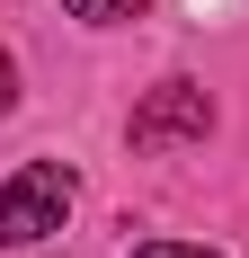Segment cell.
<instances>
[{
    "mask_svg": "<svg viewBox=\"0 0 249 258\" xmlns=\"http://www.w3.org/2000/svg\"><path fill=\"white\" fill-rule=\"evenodd\" d=\"M18 107V72H9V53H0V116Z\"/></svg>",
    "mask_w": 249,
    "mask_h": 258,
    "instance_id": "5",
    "label": "cell"
},
{
    "mask_svg": "<svg viewBox=\"0 0 249 258\" xmlns=\"http://www.w3.org/2000/svg\"><path fill=\"white\" fill-rule=\"evenodd\" d=\"M72 18H89V27H125V18H143V0H63Z\"/></svg>",
    "mask_w": 249,
    "mask_h": 258,
    "instance_id": "3",
    "label": "cell"
},
{
    "mask_svg": "<svg viewBox=\"0 0 249 258\" xmlns=\"http://www.w3.org/2000/svg\"><path fill=\"white\" fill-rule=\"evenodd\" d=\"M205 125H214V98H205L196 80H160L143 107H134V152H160V143H205Z\"/></svg>",
    "mask_w": 249,
    "mask_h": 258,
    "instance_id": "2",
    "label": "cell"
},
{
    "mask_svg": "<svg viewBox=\"0 0 249 258\" xmlns=\"http://www.w3.org/2000/svg\"><path fill=\"white\" fill-rule=\"evenodd\" d=\"M63 214H72V169H63V160H27L18 178L0 187V249H36V240H53Z\"/></svg>",
    "mask_w": 249,
    "mask_h": 258,
    "instance_id": "1",
    "label": "cell"
},
{
    "mask_svg": "<svg viewBox=\"0 0 249 258\" xmlns=\"http://www.w3.org/2000/svg\"><path fill=\"white\" fill-rule=\"evenodd\" d=\"M134 258H214V249H187V240H143Z\"/></svg>",
    "mask_w": 249,
    "mask_h": 258,
    "instance_id": "4",
    "label": "cell"
}]
</instances>
